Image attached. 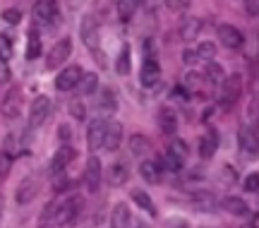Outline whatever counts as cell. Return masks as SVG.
Here are the masks:
<instances>
[{
    "label": "cell",
    "instance_id": "obj_1",
    "mask_svg": "<svg viewBox=\"0 0 259 228\" xmlns=\"http://www.w3.org/2000/svg\"><path fill=\"white\" fill-rule=\"evenodd\" d=\"M238 146H240V154L247 161H257L259 159V132L257 130L242 125L238 132Z\"/></svg>",
    "mask_w": 259,
    "mask_h": 228
},
{
    "label": "cell",
    "instance_id": "obj_2",
    "mask_svg": "<svg viewBox=\"0 0 259 228\" xmlns=\"http://www.w3.org/2000/svg\"><path fill=\"white\" fill-rule=\"evenodd\" d=\"M82 207H84V200H82V197H77V195L67 197L65 202H60V204H58L56 223H58V226H67V223L77 221V216H79Z\"/></svg>",
    "mask_w": 259,
    "mask_h": 228
},
{
    "label": "cell",
    "instance_id": "obj_3",
    "mask_svg": "<svg viewBox=\"0 0 259 228\" xmlns=\"http://www.w3.org/2000/svg\"><path fill=\"white\" fill-rule=\"evenodd\" d=\"M242 94V77L238 72L235 74H226V80L221 82V103L228 108L235 101L240 99Z\"/></svg>",
    "mask_w": 259,
    "mask_h": 228
},
{
    "label": "cell",
    "instance_id": "obj_4",
    "mask_svg": "<svg viewBox=\"0 0 259 228\" xmlns=\"http://www.w3.org/2000/svg\"><path fill=\"white\" fill-rule=\"evenodd\" d=\"M51 110H53V103L48 96H36L34 103H31V108H29V128H38V125H44L51 116Z\"/></svg>",
    "mask_w": 259,
    "mask_h": 228
},
{
    "label": "cell",
    "instance_id": "obj_5",
    "mask_svg": "<svg viewBox=\"0 0 259 228\" xmlns=\"http://www.w3.org/2000/svg\"><path fill=\"white\" fill-rule=\"evenodd\" d=\"M82 74H84V70L79 67V65H67V67H63L56 77V89L58 91L77 89V84H79V80H82Z\"/></svg>",
    "mask_w": 259,
    "mask_h": 228
},
{
    "label": "cell",
    "instance_id": "obj_6",
    "mask_svg": "<svg viewBox=\"0 0 259 228\" xmlns=\"http://www.w3.org/2000/svg\"><path fill=\"white\" fill-rule=\"evenodd\" d=\"M72 55V41L70 39H60L51 51H48V58H46V67L48 70H56V67H60V65L67 60Z\"/></svg>",
    "mask_w": 259,
    "mask_h": 228
},
{
    "label": "cell",
    "instance_id": "obj_7",
    "mask_svg": "<svg viewBox=\"0 0 259 228\" xmlns=\"http://www.w3.org/2000/svg\"><path fill=\"white\" fill-rule=\"evenodd\" d=\"M106 128H108V123H106L103 118H96L87 125V146H89V151H96V149H101L103 146Z\"/></svg>",
    "mask_w": 259,
    "mask_h": 228
},
{
    "label": "cell",
    "instance_id": "obj_8",
    "mask_svg": "<svg viewBox=\"0 0 259 228\" xmlns=\"http://www.w3.org/2000/svg\"><path fill=\"white\" fill-rule=\"evenodd\" d=\"M101 175H103V168H101L99 156H89V159H87V168H84V185H87V190L99 192Z\"/></svg>",
    "mask_w": 259,
    "mask_h": 228
},
{
    "label": "cell",
    "instance_id": "obj_9",
    "mask_svg": "<svg viewBox=\"0 0 259 228\" xmlns=\"http://www.w3.org/2000/svg\"><path fill=\"white\" fill-rule=\"evenodd\" d=\"M79 36H82L84 46L87 48H96L99 46V22L94 15H84L82 17V24H79Z\"/></svg>",
    "mask_w": 259,
    "mask_h": 228
},
{
    "label": "cell",
    "instance_id": "obj_10",
    "mask_svg": "<svg viewBox=\"0 0 259 228\" xmlns=\"http://www.w3.org/2000/svg\"><path fill=\"white\" fill-rule=\"evenodd\" d=\"M216 36H219V41H221L226 48H242V44H245V36H242V31L238 27H233V24H219V29H216Z\"/></svg>",
    "mask_w": 259,
    "mask_h": 228
},
{
    "label": "cell",
    "instance_id": "obj_11",
    "mask_svg": "<svg viewBox=\"0 0 259 228\" xmlns=\"http://www.w3.org/2000/svg\"><path fill=\"white\" fill-rule=\"evenodd\" d=\"M58 15V5L56 0H38L36 5L31 8V17L36 24H51Z\"/></svg>",
    "mask_w": 259,
    "mask_h": 228
},
{
    "label": "cell",
    "instance_id": "obj_12",
    "mask_svg": "<svg viewBox=\"0 0 259 228\" xmlns=\"http://www.w3.org/2000/svg\"><path fill=\"white\" fill-rule=\"evenodd\" d=\"M158 80H161V65L154 58H147L142 63V70H139V82L144 87H156Z\"/></svg>",
    "mask_w": 259,
    "mask_h": 228
},
{
    "label": "cell",
    "instance_id": "obj_13",
    "mask_svg": "<svg viewBox=\"0 0 259 228\" xmlns=\"http://www.w3.org/2000/svg\"><path fill=\"white\" fill-rule=\"evenodd\" d=\"M0 110H3V116L8 120H15L19 116V110H22V94H19V89H10L8 96L3 99V103H0Z\"/></svg>",
    "mask_w": 259,
    "mask_h": 228
},
{
    "label": "cell",
    "instance_id": "obj_14",
    "mask_svg": "<svg viewBox=\"0 0 259 228\" xmlns=\"http://www.w3.org/2000/svg\"><path fill=\"white\" fill-rule=\"evenodd\" d=\"M96 108L101 116H113L115 110H118V99H115V91L111 87H103L99 91V96H96Z\"/></svg>",
    "mask_w": 259,
    "mask_h": 228
},
{
    "label": "cell",
    "instance_id": "obj_15",
    "mask_svg": "<svg viewBox=\"0 0 259 228\" xmlns=\"http://www.w3.org/2000/svg\"><path fill=\"white\" fill-rule=\"evenodd\" d=\"M106 180L111 182L113 187H120L130 180V166L127 161H115V164L108 166V173H106Z\"/></svg>",
    "mask_w": 259,
    "mask_h": 228
},
{
    "label": "cell",
    "instance_id": "obj_16",
    "mask_svg": "<svg viewBox=\"0 0 259 228\" xmlns=\"http://www.w3.org/2000/svg\"><path fill=\"white\" fill-rule=\"evenodd\" d=\"M163 168L158 161H151V159H144L142 164H139V175H142V180L149 182V185H158L161 178H163Z\"/></svg>",
    "mask_w": 259,
    "mask_h": 228
},
{
    "label": "cell",
    "instance_id": "obj_17",
    "mask_svg": "<svg viewBox=\"0 0 259 228\" xmlns=\"http://www.w3.org/2000/svg\"><path fill=\"white\" fill-rule=\"evenodd\" d=\"M156 123H158V130H161L163 135H176L178 132V116H176V110L168 108V106H163V108L158 110Z\"/></svg>",
    "mask_w": 259,
    "mask_h": 228
},
{
    "label": "cell",
    "instance_id": "obj_18",
    "mask_svg": "<svg viewBox=\"0 0 259 228\" xmlns=\"http://www.w3.org/2000/svg\"><path fill=\"white\" fill-rule=\"evenodd\" d=\"M36 192H38V182L34 178H24L17 185V190H15V202L17 204H29V202L36 197Z\"/></svg>",
    "mask_w": 259,
    "mask_h": 228
},
{
    "label": "cell",
    "instance_id": "obj_19",
    "mask_svg": "<svg viewBox=\"0 0 259 228\" xmlns=\"http://www.w3.org/2000/svg\"><path fill=\"white\" fill-rule=\"evenodd\" d=\"M221 207L223 211H228L233 216H250V204L240 197H235V195H228V197H223L221 200Z\"/></svg>",
    "mask_w": 259,
    "mask_h": 228
},
{
    "label": "cell",
    "instance_id": "obj_20",
    "mask_svg": "<svg viewBox=\"0 0 259 228\" xmlns=\"http://www.w3.org/2000/svg\"><path fill=\"white\" fill-rule=\"evenodd\" d=\"M111 228H132V214L125 202H118L111 214Z\"/></svg>",
    "mask_w": 259,
    "mask_h": 228
},
{
    "label": "cell",
    "instance_id": "obj_21",
    "mask_svg": "<svg viewBox=\"0 0 259 228\" xmlns=\"http://www.w3.org/2000/svg\"><path fill=\"white\" fill-rule=\"evenodd\" d=\"M74 156H77V151H74L70 144H63L58 146L56 156H53V164H51V168H53V173H60V171H65V166L72 164Z\"/></svg>",
    "mask_w": 259,
    "mask_h": 228
},
{
    "label": "cell",
    "instance_id": "obj_22",
    "mask_svg": "<svg viewBox=\"0 0 259 228\" xmlns=\"http://www.w3.org/2000/svg\"><path fill=\"white\" fill-rule=\"evenodd\" d=\"M122 144V125L120 123H108L106 128V139H103V146L108 151H118Z\"/></svg>",
    "mask_w": 259,
    "mask_h": 228
},
{
    "label": "cell",
    "instance_id": "obj_23",
    "mask_svg": "<svg viewBox=\"0 0 259 228\" xmlns=\"http://www.w3.org/2000/svg\"><path fill=\"white\" fill-rule=\"evenodd\" d=\"M216 149H219V135H216V130H209L199 139V156L202 159H211L216 154Z\"/></svg>",
    "mask_w": 259,
    "mask_h": 228
},
{
    "label": "cell",
    "instance_id": "obj_24",
    "mask_svg": "<svg viewBox=\"0 0 259 228\" xmlns=\"http://www.w3.org/2000/svg\"><path fill=\"white\" fill-rule=\"evenodd\" d=\"M202 19L197 17H190L183 22V27H180V36H183V41H194V39L199 36V31H202Z\"/></svg>",
    "mask_w": 259,
    "mask_h": 228
},
{
    "label": "cell",
    "instance_id": "obj_25",
    "mask_svg": "<svg viewBox=\"0 0 259 228\" xmlns=\"http://www.w3.org/2000/svg\"><path fill=\"white\" fill-rule=\"evenodd\" d=\"M130 197L135 200V204H137V207H142V209L147 211L149 216H156V204H154V200H151L144 190H132V192H130Z\"/></svg>",
    "mask_w": 259,
    "mask_h": 228
},
{
    "label": "cell",
    "instance_id": "obj_26",
    "mask_svg": "<svg viewBox=\"0 0 259 228\" xmlns=\"http://www.w3.org/2000/svg\"><path fill=\"white\" fill-rule=\"evenodd\" d=\"M130 151H132V156L151 154V142L144 135H132L130 137Z\"/></svg>",
    "mask_w": 259,
    "mask_h": 228
},
{
    "label": "cell",
    "instance_id": "obj_27",
    "mask_svg": "<svg viewBox=\"0 0 259 228\" xmlns=\"http://www.w3.org/2000/svg\"><path fill=\"white\" fill-rule=\"evenodd\" d=\"M204 80L211 84H221L223 80H226V72H223V67L219 63L209 60V63H206V70H204Z\"/></svg>",
    "mask_w": 259,
    "mask_h": 228
},
{
    "label": "cell",
    "instance_id": "obj_28",
    "mask_svg": "<svg viewBox=\"0 0 259 228\" xmlns=\"http://www.w3.org/2000/svg\"><path fill=\"white\" fill-rule=\"evenodd\" d=\"M77 87H79V91H82L84 96H92V94H96V87H99V77H96V72H84Z\"/></svg>",
    "mask_w": 259,
    "mask_h": 228
},
{
    "label": "cell",
    "instance_id": "obj_29",
    "mask_svg": "<svg viewBox=\"0 0 259 228\" xmlns=\"http://www.w3.org/2000/svg\"><path fill=\"white\" fill-rule=\"evenodd\" d=\"M192 202L199 211H213L216 209V200H213L211 192H197V195L192 197Z\"/></svg>",
    "mask_w": 259,
    "mask_h": 228
},
{
    "label": "cell",
    "instance_id": "obj_30",
    "mask_svg": "<svg viewBox=\"0 0 259 228\" xmlns=\"http://www.w3.org/2000/svg\"><path fill=\"white\" fill-rule=\"evenodd\" d=\"M41 39H38L36 31H29V39H27V60H36L41 55Z\"/></svg>",
    "mask_w": 259,
    "mask_h": 228
},
{
    "label": "cell",
    "instance_id": "obj_31",
    "mask_svg": "<svg viewBox=\"0 0 259 228\" xmlns=\"http://www.w3.org/2000/svg\"><path fill=\"white\" fill-rule=\"evenodd\" d=\"M130 70H132V63H130V46H122L120 55H118V60H115V72L118 74H130Z\"/></svg>",
    "mask_w": 259,
    "mask_h": 228
},
{
    "label": "cell",
    "instance_id": "obj_32",
    "mask_svg": "<svg viewBox=\"0 0 259 228\" xmlns=\"http://www.w3.org/2000/svg\"><path fill=\"white\" fill-rule=\"evenodd\" d=\"M137 3L139 0H118V17L122 22H130L132 15H135V10H137Z\"/></svg>",
    "mask_w": 259,
    "mask_h": 228
},
{
    "label": "cell",
    "instance_id": "obj_33",
    "mask_svg": "<svg viewBox=\"0 0 259 228\" xmlns=\"http://www.w3.org/2000/svg\"><path fill=\"white\" fill-rule=\"evenodd\" d=\"M194 51H197V55H199V60H206V63L216 58V44H211V41H202Z\"/></svg>",
    "mask_w": 259,
    "mask_h": 228
},
{
    "label": "cell",
    "instance_id": "obj_34",
    "mask_svg": "<svg viewBox=\"0 0 259 228\" xmlns=\"http://www.w3.org/2000/svg\"><path fill=\"white\" fill-rule=\"evenodd\" d=\"M10 58H12V39L8 34H0V60L8 63Z\"/></svg>",
    "mask_w": 259,
    "mask_h": 228
},
{
    "label": "cell",
    "instance_id": "obj_35",
    "mask_svg": "<svg viewBox=\"0 0 259 228\" xmlns=\"http://www.w3.org/2000/svg\"><path fill=\"white\" fill-rule=\"evenodd\" d=\"M70 116H72L74 120H79V123L87 118V108H84L82 101H72V103H70Z\"/></svg>",
    "mask_w": 259,
    "mask_h": 228
},
{
    "label": "cell",
    "instance_id": "obj_36",
    "mask_svg": "<svg viewBox=\"0 0 259 228\" xmlns=\"http://www.w3.org/2000/svg\"><path fill=\"white\" fill-rule=\"evenodd\" d=\"M242 187H245V192H259V173L257 171L242 180Z\"/></svg>",
    "mask_w": 259,
    "mask_h": 228
},
{
    "label": "cell",
    "instance_id": "obj_37",
    "mask_svg": "<svg viewBox=\"0 0 259 228\" xmlns=\"http://www.w3.org/2000/svg\"><path fill=\"white\" fill-rule=\"evenodd\" d=\"M3 19H5L8 24H19V22H22V12H19L17 8H8V10H3Z\"/></svg>",
    "mask_w": 259,
    "mask_h": 228
},
{
    "label": "cell",
    "instance_id": "obj_38",
    "mask_svg": "<svg viewBox=\"0 0 259 228\" xmlns=\"http://www.w3.org/2000/svg\"><path fill=\"white\" fill-rule=\"evenodd\" d=\"M10 166H12V156H10L8 151H3V154H0V180H3V178H8Z\"/></svg>",
    "mask_w": 259,
    "mask_h": 228
},
{
    "label": "cell",
    "instance_id": "obj_39",
    "mask_svg": "<svg viewBox=\"0 0 259 228\" xmlns=\"http://www.w3.org/2000/svg\"><path fill=\"white\" fill-rule=\"evenodd\" d=\"M185 87L187 89H199V87H202V74L187 72L185 74Z\"/></svg>",
    "mask_w": 259,
    "mask_h": 228
},
{
    "label": "cell",
    "instance_id": "obj_40",
    "mask_svg": "<svg viewBox=\"0 0 259 228\" xmlns=\"http://www.w3.org/2000/svg\"><path fill=\"white\" fill-rule=\"evenodd\" d=\"M190 3H192V0H166V8L173 10V12H183Z\"/></svg>",
    "mask_w": 259,
    "mask_h": 228
},
{
    "label": "cell",
    "instance_id": "obj_41",
    "mask_svg": "<svg viewBox=\"0 0 259 228\" xmlns=\"http://www.w3.org/2000/svg\"><path fill=\"white\" fill-rule=\"evenodd\" d=\"M245 12L250 17H259V0H245Z\"/></svg>",
    "mask_w": 259,
    "mask_h": 228
},
{
    "label": "cell",
    "instance_id": "obj_42",
    "mask_svg": "<svg viewBox=\"0 0 259 228\" xmlns=\"http://www.w3.org/2000/svg\"><path fill=\"white\" fill-rule=\"evenodd\" d=\"M197 60H199L197 51H190V48H187V51H183V63H185V65H194Z\"/></svg>",
    "mask_w": 259,
    "mask_h": 228
},
{
    "label": "cell",
    "instance_id": "obj_43",
    "mask_svg": "<svg viewBox=\"0 0 259 228\" xmlns=\"http://www.w3.org/2000/svg\"><path fill=\"white\" fill-rule=\"evenodd\" d=\"M58 137H60V139H63L65 144H67V142H70V128H67V125H60V128H58Z\"/></svg>",
    "mask_w": 259,
    "mask_h": 228
},
{
    "label": "cell",
    "instance_id": "obj_44",
    "mask_svg": "<svg viewBox=\"0 0 259 228\" xmlns=\"http://www.w3.org/2000/svg\"><path fill=\"white\" fill-rule=\"evenodd\" d=\"M8 80H10V70L5 65V60H0V82H8Z\"/></svg>",
    "mask_w": 259,
    "mask_h": 228
},
{
    "label": "cell",
    "instance_id": "obj_45",
    "mask_svg": "<svg viewBox=\"0 0 259 228\" xmlns=\"http://www.w3.org/2000/svg\"><path fill=\"white\" fill-rule=\"evenodd\" d=\"M168 226L170 228H190L187 226V221H183V219H170L168 221Z\"/></svg>",
    "mask_w": 259,
    "mask_h": 228
},
{
    "label": "cell",
    "instance_id": "obj_46",
    "mask_svg": "<svg viewBox=\"0 0 259 228\" xmlns=\"http://www.w3.org/2000/svg\"><path fill=\"white\" fill-rule=\"evenodd\" d=\"M3 214H5V200H3V195H0V221H3Z\"/></svg>",
    "mask_w": 259,
    "mask_h": 228
},
{
    "label": "cell",
    "instance_id": "obj_47",
    "mask_svg": "<svg viewBox=\"0 0 259 228\" xmlns=\"http://www.w3.org/2000/svg\"><path fill=\"white\" fill-rule=\"evenodd\" d=\"M135 228H154V226H149V223H144V221H137V223H135Z\"/></svg>",
    "mask_w": 259,
    "mask_h": 228
},
{
    "label": "cell",
    "instance_id": "obj_48",
    "mask_svg": "<svg viewBox=\"0 0 259 228\" xmlns=\"http://www.w3.org/2000/svg\"><path fill=\"white\" fill-rule=\"evenodd\" d=\"M240 228H257V226H254V223H242Z\"/></svg>",
    "mask_w": 259,
    "mask_h": 228
}]
</instances>
